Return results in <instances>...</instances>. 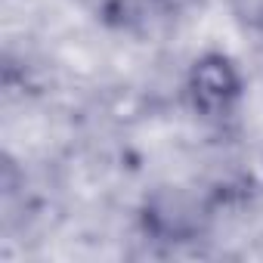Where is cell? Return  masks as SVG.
Returning <instances> with one entry per match:
<instances>
[{"mask_svg":"<svg viewBox=\"0 0 263 263\" xmlns=\"http://www.w3.org/2000/svg\"><path fill=\"white\" fill-rule=\"evenodd\" d=\"M192 87H195V99H198L204 108H220V105H226V99H232L235 90H238L235 74H232L229 62H223V59H204V62L195 68Z\"/></svg>","mask_w":263,"mask_h":263,"instance_id":"6da1fadb","label":"cell"}]
</instances>
